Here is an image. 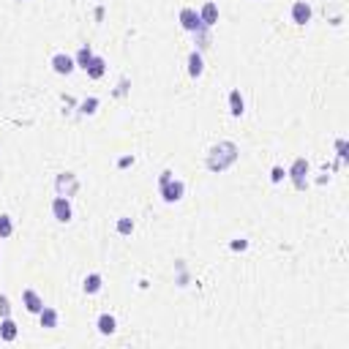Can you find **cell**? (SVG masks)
Masks as SVG:
<instances>
[{"instance_id":"cell-1","label":"cell","mask_w":349,"mask_h":349,"mask_svg":"<svg viewBox=\"0 0 349 349\" xmlns=\"http://www.w3.org/2000/svg\"><path fill=\"white\" fill-rule=\"evenodd\" d=\"M161 194H164L166 202H178L183 197V183L180 180H172V172L161 175Z\"/></svg>"},{"instance_id":"cell-17","label":"cell","mask_w":349,"mask_h":349,"mask_svg":"<svg viewBox=\"0 0 349 349\" xmlns=\"http://www.w3.org/2000/svg\"><path fill=\"white\" fill-rule=\"evenodd\" d=\"M8 235H11V219L0 216V238H8Z\"/></svg>"},{"instance_id":"cell-3","label":"cell","mask_w":349,"mask_h":349,"mask_svg":"<svg viewBox=\"0 0 349 349\" xmlns=\"http://www.w3.org/2000/svg\"><path fill=\"white\" fill-rule=\"evenodd\" d=\"M292 19L297 22V25H306V22L311 19V6L303 3V0H297V3L292 6Z\"/></svg>"},{"instance_id":"cell-7","label":"cell","mask_w":349,"mask_h":349,"mask_svg":"<svg viewBox=\"0 0 349 349\" xmlns=\"http://www.w3.org/2000/svg\"><path fill=\"white\" fill-rule=\"evenodd\" d=\"M199 19H202V25H213V22L219 19V8H216V3H205L202 14H199Z\"/></svg>"},{"instance_id":"cell-21","label":"cell","mask_w":349,"mask_h":349,"mask_svg":"<svg viewBox=\"0 0 349 349\" xmlns=\"http://www.w3.org/2000/svg\"><path fill=\"white\" fill-rule=\"evenodd\" d=\"M281 178H284V169H281V166H276V169H273V180H276V183H278Z\"/></svg>"},{"instance_id":"cell-12","label":"cell","mask_w":349,"mask_h":349,"mask_svg":"<svg viewBox=\"0 0 349 349\" xmlns=\"http://www.w3.org/2000/svg\"><path fill=\"white\" fill-rule=\"evenodd\" d=\"M188 74H191V76H199V74H202V57H199L197 52L188 57Z\"/></svg>"},{"instance_id":"cell-11","label":"cell","mask_w":349,"mask_h":349,"mask_svg":"<svg viewBox=\"0 0 349 349\" xmlns=\"http://www.w3.org/2000/svg\"><path fill=\"white\" fill-rule=\"evenodd\" d=\"M229 104H232V115H243V96H240L238 90L229 93Z\"/></svg>"},{"instance_id":"cell-10","label":"cell","mask_w":349,"mask_h":349,"mask_svg":"<svg viewBox=\"0 0 349 349\" xmlns=\"http://www.w3.org/2000/svg\"><path fill=\"white\" fill-rule=\"evenodd\" d=\"M41 325L44 328H55L57 325V314L52 308H41Z\"/></svg>"},{"instance_id":"cell-15","label":"cell","mask_w":349,"mask_h":349,"mask_svg":"<svg viewBox=\"0 0 349 349\" xmlns=\"http://www.w3.org/2000/svg\"><path fill=\"white\" fill-rule=\"evenodd\" d=\"M98 289H101V276H88V278H85V292H98Z\"/></svg>"},{"instance_id":"cell-19","label":"cell","mask_w":349,"mask_h":349,"mask_svg":"<svg viewBox=\"0 0 349 349\" xmlns=\"http://www.w3.org/2000/svg\"><path fill=\"white\" fill-rule=\"evenodd\" d=\"M8 308H11V306H8V300H6V297H0V314L8 316Z\"/></svg>"},{"instance_id":"cell-6","label":"cell","mask_w":349,"mask_h":349,"mask_svg":"<svg viewBox=\"0 0 349 349\" xmlns=\"http://www.w3.org/2000/svg\"><path fill=\"white\" fill-rule=\"evenodd\" d=\"M52 69H55L57 74H71L74 60H71L69 55H55V57H52Z\"/></svg>"},{"instance_id":"cell-18","label":"cell","mask_w":349,"mask_h":349,"mask_svg":"<svg viewBox=\"0 0 349 349\" xmlns=\"http://www.w3.org/2000/svg\"><path fill=\"white\" fill-rule=\"evenodd\" d=\"M131 229H134V221H131V219H120V221H117V232L129 235Z\"/></svg>"},{"instance_id":"cell-4","label":"cell","mask_w":349,"mask_h":349,"mask_svg":"<svg viewBox=\"0 0 349 349\" xmlns=\"http://www.w3.org/2000/svg\"><path fill=\"white\" fill-rule=\"evenodd\" d=\"M52 213H55V219H57V221H69V219H71V205H69V199H66V197H57V199H55V205H52Z\"/></svg>"},{"instance_id":"cell-20","label":"cell","mask_w":349,"mask_h":349,"mask_svg":"<svg viewBox=\"0 0 349 349\" xmlns=\"http://www.w3.org/2000/svg\"><path fill=\"white\" fill-rule=\"evenodd\" d=\"M96 104H98L96 98H90V101H85V104H82V110H85V112H93V107H96Z\"/></svg>"},{"instance_id":"cell-16","label":"cell","mask_w":349,"mask_h":349,"mask_svg":"<svg viewBox=\"0 0 349 349\" xmlns=\"http://www.w3.org/2000/svg\"><path fill=\"white\" fill-rule=\"evenodd\" d=\"M90 57H93V55H90V49H88V47H82V49H79V52H76V63H79L82 69H88Z\"/></svg>"},{"instance_id":"cell-13","label":"cell","mask_w":349,"mask_h":349,"mask_svg":"<svg viewBox=\"0 0 349 349\" xmlns=\"http://www.w3.org/2000/svg\"><path fill=\"white\" fill-rule=\"evenodd\" d=\"M98 330H101V333H115V316L104 314L101 319H98Z\"/></svg>"},{"instance_id":"cell-14","label":"cell","mask_w":349,"mask_h":349,"mask_svg":"<svg viewBox=\"0 0 349 349\" xmlns=\"http://www.w3.org/2000/svg\"><path fill=\"white\" fill-rule=\"evenodd\" d=\"M0 333H3V338H6V341H14L17 338V325L11 319H6L3 322V330H0Z\"/></svg>"},{"instance_id":"cell-5","label":"cell","mask_w":349,"mask_h":349,"mask_svg":"<svg viewBox=\"0 0 349 349\" xmlns=\"http://www.w3.org/2000/svg\"><path fill=\"white\" fill-rule=\"evenodd\" d=\"M25 297V308H28L30 314H41V308H44V303H41V297L33 292V289H28V292L22 294Z\"/></svg>"},{"instance_id":"cell-8","label":"cell","mask_w":349,"mask_h":349,"mask_svg":"<svg viewBox=\"0 0 349 349\" xmlns=\"http://www.w3.org/2000/svg\"><path fill=\"white\" fill-rule=\"evenodd\" d=\"M306 172H308L306 158H297L294 166H292V178H294V183H297V185H303V175H306Z\"/></svg>"},{"instance_id":"cell-2","label":"cell","mask_w":349,"mask_h":349,"mask_svg":"<svg viewBox=\"0 0 349 349\" xmlns=\"http://www.w3.org/2000/svg\"><path fill=\"white\" fill-rule=\"evenodd\" d=\"M180 25H183L185 30H199L202 28V19H199V14L194 8H183V11H180Z\"/></svg>"},{"instance_id":"cell-9","label":"cell","mask_w":349,"mask_h":349,"mask_svg":"<svg viewBox=\"0 0 349 349\" xmlns=\"http://www.w3.org/2000/svg\"><path fill=\"white\" fill-rule=\"evenodd\" d=\"M85 71H88L93 79H98V76L104 74V60H101V57H90V63H88V69H85Z\"/></svg>"}]
</instances>
